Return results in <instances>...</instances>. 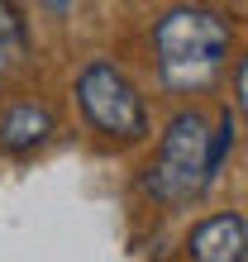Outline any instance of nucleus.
<instances>
[{
	"label": "nucleus",
	"instance_id": "1",
	"mask_svg": "<svg viewBox=\"0 0 248 262\" xmlns=\"http://www.w3.org/2000/svg\"><path fill=\"white\" fill-rule=\"evenodd\" d=\"M234 24L220 10L205 5H177L153 24V53H158V76L172 91H196L205 86L220 62L229 57Z\"/></svg>",
	"mask_w": 248,
	"mask_h": 262
},
{
	"label": "nucleus",
	"instance_id": "2",
	"mask_svg": "<svg viewBox=\"0 0 248 262\" xmlns=\"http://www.w3.org/2000/svg\"><path fill=\"white\" fill-rule=\"evenodd\" d=\"M215 181V167H210V129L196 110H181L167 119L162 129V143H158V162L148 167L143 186L148 195H158L162 205H186L196 200Z\"/></svg>",
	"mask_w": 248,
	"mask_h": 262
},
{
	"label": "nucleus",
	"instance_id": "3",
	"mask_svg": "<svg viewBox=\"0 0 248 262\" xmlns=\"http://www.w3.org/2000/svg\"><path fill=\"white\" fill-rule=\"evenodd\" d=\"M76 105L91 119V129H100L115 143H143L148 138V105L129 81V72L115 67L110 57H91L76 72Z\"/></svg>",
	"mask_w": 248,
	"mask_h": 262
},
{
	"label": "nucleus",
	"instance_id": "4",
	"mask_svg": "<svg viewBox=\"0 0 248 262\" xmlns=\"http://www.w3.org/2000/svg\"><path fill=\"white\" fill-rule=\"evenodd\" d=\"M186 253L191 262H248V220L239 210L200 220L186 238Z\"/></svg>",
	"mask_w": 248,
	"mask_h": 262
},
{
	"label": "nucleus",
	"instance_id": "5",
	"mask_svg": "<svg viewBox=\"0 0 248 262\" xmlns=\"http://www.w3.org/2000/svg\"><path fill=\"white\" fill-rule=\"evenodd\" d=\"M57 129V115L53 105L43 100H14L5 115H0V148L5 152H34L53 138Z\"/></svg>",
	"mask_w": 248,
	"mask_h": 262
},
{
	"label": "nucleus",
	"instance_id": "6",
	"mask_svg": "<svg viewBox=\"0 0 248 262\" xmlns=\"http://www.w3.org/2000/svg\"><path fill=\"white\" fill-rule=\"evenodd\" d=\"M24 62H29V29L14 5H0V81L24 72Z\"/></svg>",
	"mask_w": 248,
	"mask_h": 262
},
{
	"label": "nucleus",
	"instance_id": "7",
	"mask_svg": "<svg viewBox=\"0 0 248 262\" xmlns=\"http://www.w3.org/2000/svg\"><path fill=\"white\" fill-rule=\"evenodd\" d=\"M229 148H234V115H220V129H215L210 134V167H215V172H220V162H224V152Z\"/></svg>",
	"mask_w": 248,
	"mask_h": 262
},
{
	"label": "nucleus",
	"instance_id": "8",
	"mask_svg": "<svg viewBox=\"0 0 248 262\" xmlns=\"http://www.w3.org/2000/svg\"><path fill=\"white\" fill-rule=\"evenodd\" d=\"M243 91H248V67H243V62H234V105H243V100H248Z\"/></svg>",
	"mask_w": 248,
	"mask_h": 262
}]
</instances>
